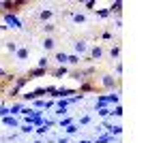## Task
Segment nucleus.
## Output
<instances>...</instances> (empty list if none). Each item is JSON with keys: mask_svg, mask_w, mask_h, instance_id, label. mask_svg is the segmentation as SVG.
<instances>
[{"mask_svg": "<svg viewBox=\"0 0 161 143\" xmlns=\"http://www.w3.org/2000/svg\"><path fill=\"white\" fill-rule=\"evenodd\" d=\"M28 2L26 0H17V2H4V13H17V11H22V7H26Z\"/></svg>", "mask_w": 161, "mask_h": 143, "instance_id": "nucleus-1", "label": "nucleus"}, {"mask_svg": "<svg viewBox=\"0 0 161 143\" xmlns=\"http://www.w3.org/2000/svg\"><path fill=\"white\" fill-rule=\"evenodd\" d=\"M101 56H103V47H99V45H97V47H92L90 49V56H88V62H90V60H99Z\"/></svg>", "mask_w": 161, "mask_h": 143, "instance_id": "nucleus-2", "label": "nucleus"}, {"mask_svg": "<svg viewBox=\"0 0 161 143\" xmlns=\"http://www.w3.org/2000/svg\"><path fill=\"white\" fill-rule=\"evenodd\" d=\"M45 69H32V71H28V75H26V79H35V77H43L45 75Z\"/></svg>", "mask_w": 161, "mask_h": 143, "instance_id": "nucleus-3", "label": "nucleus"}, {"mask_svg": "<svg viewBox=\"0 0 161 143\" xmlns=\"http://www.w3.org/2000/svg\"><path fill=\"white\" fill-rule=\"evenodd\" d=\"M47 92V90H43V88H39V90H35V92H28V94H24L26 100H32V98H39V96H43Z\"/></svg>", "mask_w": 161, "mask_h": 143, "instance_id": "nucleus-4", "label": "nucleus"}, {"mask_svg": "<svg viewBox=\"0 0 161 143\" xmlns=\"http://www.w3.org/2000/svg\"><path fill=\"white\" fill-rule=\"evenodd\" d=\"M54 47H56V41H54L52 36H45V38H43V49H45V51H52Z\"/></svg>", "mask_w": 161, "mask_h": 143, "instance_id": "nucleus-5", "label": "nucleus"}, {"mask_svg": "<svg viewBox=\"0 0 161 143\" xmlns=\"http://www.w3.org/2000/svg\"><path fill=\"white\" fill-rule=\"evenodd\" d=\"M101 79H103V85H105V88H114V85H118V81H116L112 75H103Z\"/></svg>", "mask_w": 161, "mask_h": 143, "instance_id": "nucleus-6", "label": "nucleus"}, {"mask_svg": "<svg viewBox=\"0 0 161 143\" xmlns=\"http://www.w3.org/2000/svg\"><path fill=\"white\" fill-rule=\"evenodd\" d=\"M54 60H56V62H58L60 66H64V64H67V54H62V51H58V54L54 56Z\"/></svg>", "mask_w": 161, "mask_h": 143, "instance_id": "nucleus-7", "label": "nucleus"}, {"mask_svg": "<svg viewBox=\"0 0 161 143\" xmlns=\"http://www.w3.org/2000/svg\"><path fill=\"white\" fill-rule=\"evenodd\" d=\"M67 66H58V69H56V71H52V75H54V77H58V79H60V77H64V75H67Z\"/></svg>", "mask_w": 161, "mask_h": 143, "instance_id": "nucleus-8", "label": "nucleus"}, {"mask_svg": "<svg viewBox=\"0 0 161 143\" xmlns=\"http://www.w3.org/2000/svg\"><path fill=\"white\" fill-rule=\"evenodd\" d=\"M39 19L47 24V19H52V11H50V9H45V11H41V13H39Z\"/></svg>", "mask_w": 161, "mask_h": 143, "instance_id": "nucleus-9", "label": "nucleus"}, {"mask_svg": "<svg viewBox=\"0 0 161 143\" xmlns=\"http://www.w3.org/2000/svg\"><path fill=\"white\" fill-rule=\"evenodd\" d=\"M71 77L77 79V81H86V79H88L86 75H84V71H73V73H71Z\"/></svg>", "mask_w": 161, "mask_h": 143, "instance_id": "nucleus-10", "label": "nucleus"}, {"mask_svg": "<svg viewBox=\"0 0 161 143\" xmlns=\"http://www.w3.org/2000/svg\"><path fill=\"white\" fill-rule=\"evenodd\" d=\"M110 56H112V60H118V56H120V45H114L110 49Z\"/></svg>", "mask_w": 161, "mask_h": 143, "instance_id": "nucleus-11", "label": "nucleus"}, {"mask_svg": "<svg viewBox=\"0 0 161 143\" xmlns=\"http://www.w3.org/2000/svg\"><path fill=\"white\" fill-rule=\"evenodd\" d=\"M28 58V47H19L17 49V60H26Z\"/></svg>", "mask_w": 161, "mask_h": 143, "instance_id": "nucleus-12", "label": "nucleus"}, {"mask_svg": "<svg viewBox=\"0 0 161 143\" xmlns=\"http://www.w3.org/2000/svg\"><path fill=\"white\" fill-rule=\"evenodd\" d=\"M92 90H95V85H92V84H86V81L80 85V94H82V92H92Z\"/></svg>", "mask_w": 161, "mask_h": 143, "instance_id": "nucleus-13", "label": "nucleus"}, {"mask_svg": "<svg viewBox=\"0 0 161 143\" xmlns=\"http://www.w3.org/2000/svg\"><path fill=\"white\" fill-rule=\"evenodd\" d=\"M67 62H69V64H71V66H77V64H80V56H67Z\"/></svg>", "mask_w": 161, "mask_h": 143, "instance_id": "nucleus-14", "label": "nucleus"}, {"mask_svg": "<svg viewBox=\"0 0 161 143\" xmlns=\"http://www.w3.org/2000/svg\"><path fill=\"white\" fill-rule=\"evenodd\" d=\"M26 81H28L26 77H19V79L15 77V85H13V88H17V90H19V88H24V85H26Z\"/></svg>", "mask_w": 161, "mask_h": 143, "instance_id": "nucleus-15", "label": "nucleus"}, {"mask_svg": "<svg viewBox=\"0 0 161 143\" xmlns=\"http://www.w3.org/2000/svg\"><path fill=\"white\" fill-rule=\"evenodd\" d=\"M75 51H80V54L86 51V43H84V41H77V43H75Z\"/></svg>", "mask_w": 161, "mask_h": 143, "instance_id": "nucleus-16", "label": "nucleus"}, {"mask_svg": "<svg viewBox=\"0 0 161 143\" xmlns=\"http://www.w3.org/2000/svg\"><path fill=\"white\" fill-rule=\"evenodd\" d=\"M47 64H50V60L41 58V60H39V64H37V69H45V71H47Z\"/></svg>", "mask_w": 161, "mask_h": 143, "instance_id": "nucleus-17", "label": "nucleus"}, {"mask_svg": "<svg viewBox=\"0 0 161 143\" xmlns=\"http://www.w3.org/2000/svg\"><path fill=\"white\" fill-rule=\"evenodd\" d=\"M54 28H56V26L47 22V24H43V32H47V34H50V32H54Z\"/></svg>", "mask_w": 161, "mask_h": 143, "instance_id": "nucleus-18", "label": "nucleus"}, {"mask_svg": "<svg viewBox=\"0 0 161 143\" xmlns=\"http://www.w3.org/2000/svg\"><path fill=\"white\" fill-rule=\"evenodd\" d=\"M7 49H9V51H17V45H15V43H7Z\"/></svg>", "mask_w": 161, "mask_h": 143, "instance_id": "nucleus-19", "label": "nucleus"}, {"mask_svg": "<svg viewBox=\"0 0 161 143\" xmlns=\"http://www.w3.org/2000/svg\"><path fill=\"white\" fill-rule=\"evenodd\" d=\"M112 13L116 11V13H120V2H116V4H112V9H110Z\"/></svg>", "mask_w": 161, "mask_h": 143, "instance_id": "nucleus-20", "label": "nucleus"}, {"mask_svg": "<svg viewBox=\"0 0 161 143\" xmlns=\"http://www.w3.org/2000/svg\"><path fill=\"white\" fill-rule=\"evenodd\" d=\"M75 130H77V126H75V124H69V128H67V132H69V135H73Z\"/></svg>", "mask_w": 161, "mask_h": 143, "instance_id": "nucleus-21", "label": "nucleus"}, {"mask_svg": "<svg viewBox=\"0 0 161 143\" xmlns=\"http://www.w3.org/2000/svg\"><path fill=\"white\" fill-rule=\"evenodd\" d=\"M17 92H19L17 88H9V96H17Z\"/></svg>", "mask_w": 161, "mask_h": 143, "instance_id": "nucleus-22", "label": "nucleus"}, {"mask_svg": "<svg viewBox=\"0 0 161 143\" xmlns=\"http://www.w3.org/2000/svg\"><path fill=\"white\" fill-rule=\"evenodd\" d=\"M101 36H103L105 41H110V38H112V32H108V30H105V32H103V34H101Z\"/></svg>", "mask_w": 161, "mask_h": 143, "instance_id": "nucleus-23", "label": "nucleus"}, {"mask_svg": "<svg viewBox=\"0 0 161 143\" xmlns=\"http://www.w3.org/2000/svg\"><path fill=\"white\" fill-rule=\"evenodd\" d=\"M73 19H75V22H84V15H80V13H77V15H73Z\"/></svg>", "mask_w": 161, "mask_h": 143, "instance_id": "nucleus-24", "label": "nucleus"}, {"mask_svg": "<svg viewBox=\"0 0 161 143\" xmlns=\"http://www.w3.org/2000/svg\"><path fill=\"white\" fill-rule=\"evenodd\" d=\"M7 75H9V73L4 71V69H0V81H2V79H4V77H7Z\"/></svg>", "mask_w": 161, "mask_h": 143, "instance_id": "nucleus-25", "label": "nucleus"}, {"mask_svg": "<svg viewBox=\"0 0 161 143\" xmlns=\"http://www.w3.org/2000/svg\"><path fill=\"white\" fill-rule=\"evenodd\" d=\"M0 15H4V2H0Z\"/></svg>", "mask_w": 161, "mask_h": 143, "instance_id": "nucleus-26", "label": "nucleus"}, {"mask_svg": "<svg viewBox=\"0 0 161 143\" xmlns=\"http://www.w3.org/2000/svg\"><path fill=\"white\" fill-rule=\"evenodd\" d=\"M82 143H90V141H82Z\"/></svg>", "mask_w": 161, "mask_h": 143, "instance_id": "nucleus-27", "label": "nucleus"}]
</instances>
